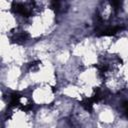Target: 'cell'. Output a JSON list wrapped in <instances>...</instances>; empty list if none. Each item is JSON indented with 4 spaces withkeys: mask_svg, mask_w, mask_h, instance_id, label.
Instances as JSON below:
<instances>
[{
    "mask_svg": "<svg viewBox=\"0 0 128 128\" xmlns=\"http://www.w3.org/2000/svg\"><path fill=\"white\" fill-rule=\"evenodd\" d=\"M12 8H13V11H14V12L19 13V14H21L22 16H25V17L29 16L30 13H31L30 10H29L25 5H23V4H21V3L13 2V3H12Z\"/></svg>",
    "mask_w": 128,
    "mask_h": 128,
    "instance_id": "obj_1",
    "label": "cell"
},
{
    "mask_svg": "<svg viewBox=\"0 0 128 128\" xmlns=\"http://www.w3.org/2000/svg\"><path fill=\"white\" fill-rule=\"evenodd\" d=\"M29 38V35L26 33V32H20V33H17L15 34L13 37H12V42L14 43H18V44H21L25 41H27Z\"/></svg>",
    "mask_w": 128,
    "mask_h": 128,
    "instance_id": "obj_2",
    "label": "cell"
},
{
    "mask_svg": "<svg viewBox=\"0 0 128 128\" xmlns=\"http://www.w3.org/2000/svg\"><path fill=\"white\" fill-rule=\"evenodd\" d=\"M93 103L94 101L92 100V98H89V99H85L81 102V105L87 110V111H91L92 110V106H93Z\"/></svg>",
    "mask_w": 128,
    "mask_h": 128,
    "instance_id": "obj_3",
    "label": "cell"
},
{
    "mask_svg": "<svg viewBox=\"0 0 128 128\" xmlns=\"http://www.w3.org/2000/svg\"><path fill=\"white\" fill-rule=\"evenodd\" d=\"M20 95L18 93H12L10 96V106H16L19 104Z\"/></svg>",
    "mask_w": 128,
    "mask_h": 128,
    "instance_id": "obj_4",
    "label": "cell"
},
{
    "mask_svg": "<svg viewBox=\"0 0 128 128\" xmlns=\"http://www.w3.org/2000/svg\"><path fill=\"white\" fill-rule=\"evenodd\" d=\"M121 4H122V3H121L120 1H112V2H111V5L114 7V9H115L116 11H117V10L120 8Z\"/></svg>",
    "mask_w": 128,
    "mask_h": 128,
    "instance_id": "obj_5",
    "label": "cell"
},
{
    "mask_svg": "<svg viewBox=\"0 0 128 128\" xmlns=\"http://www.w3.org/2000/svg\"><path fill=\"white\" fill-rule=\"evenodd\" d=\"M123 107H124V110H125V113H126V115L128 116V101L123 103Z\"/></svg>",
    "mask_w": 128,
    "mask_h": 128,
    "instance_id": "obj_6",
    "label": "cell"
},
{
    "mask_svg": "<svg viewBox=\"0 0 128 128\" xmlns=\"http://www.w3.org/2000/svg\"><path fill=\"white\" fill-rule=\"evenodd\" d=\"M39 63H40L39 61H35V62H32V63H30V64H29V66H30V67H34V66L38 65Z\"/></svg>",
    "mask_w": 128,
    "mask_h": 128,
    "instance_id": "obj_7",
    "label": "cell"
}]
</instances>
